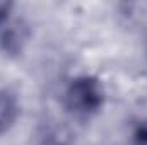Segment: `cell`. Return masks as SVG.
Returning <instances> with one entry per match:
<instances>
[{"label": "cell", "instance_id": "cell-1", "mask_svg": "<svg viewBox=\"0 0 147 145\" xmlns=\"http://www.w3.org/2000/svg\"><path fill=\"white\" fill-rule=\"evenodd\" d=\"M105 103L101 82L91 75H80L70 80L65 91V106L75 116H91Z\"/></svg>", "mask_w": 147, "mask_h": 145}, {"label": "cell", "instance_id": "cell-2", "mask_svg": "<svg viewBox=\"0 0 147 145\" xmlns=\"http://www.w3.org/2000/svg\"><path fill=\"white\" fill-rule=\"evenodd\" d=\"M19 116V103L14 92L2 89L0 91V135L10 130Z\"/></svg>", "mask_w": 147, "mask_h": 145}, {"label": "cell", "instance_id": "cell-3", "mask_svg": "<svg viewBox=\"0 0 147 145\" xmlns=\"http://www.w3.org/2000/svg\"><path fill=\"white\" fill-rule=\"evenodd\" d=\"M132 145H147V119L135 126L132 133Z\"/></svg>", "mask_w": 147, "mask_h": 145}, {"label": "cell", "instance_id": "cell-4", "mask_svg": "<svg viewBox=\"0 0 147 145\" xmlns=\"http://www.w3.org/2000/svg\"><path fill=\"white\" fill-rule=\"evenodd\" d=\"M10 7H12V5H10L9 2H0V24L7 21V15H9V12H10Z\"/></svg>", "mask_w": 147, "mask_h": 145}, {"label": "cell", "instance_id": "cell-5", "mask_svg": "<svg viewBox=\"0 0 147 145\" xmlns=\"http://www.w3.org/2000/svg\"><path fill=\"white\" fill-rule=\"evenodd\" d=\"M41 145H63L60 140H57V138H53V137H50V138H45Z\"/></svg>", "mask_w": 147, "mask_h": 145}]
</instances>
